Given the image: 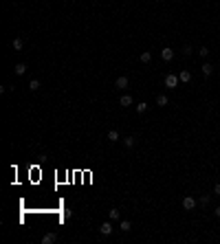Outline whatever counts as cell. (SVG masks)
Listing matches in <instances>:
<instances>
[{
	"instance_id": "6da1fadb",
	"label": "cell",
	"mask_w": 220,
	"mask_h": 244,
	"mask_svg": "<svg viewBox=\"0 0 220 244\" xmlns=\"http://www.w3.org/2000/svg\"><path fill=\"white\" fill-rule=\"evenodd\" d=\"M178 81H181V79H178L176 75H167V77H165V86H167V88H176Z\"/></svg>"
},
{
	"instance_id": "7a4b0ae2",
	"label": "cell",
	"mask_w": 220,
	"mask_h": 244,
	"mask_svg": "<svg viewBox=\"0 0 220 244\" xmlns=\"http://www.w3.org/2000/svg\"><path fill=\"white\" fill-rule=\"evenodd\" d=\"M183 207H185L187 211H191V209L196 207V200H194L191 196H185V198H183Z\"/></svg>"
},
{
	"instance_id": "3957f363",
	"label": "cell",
	"mask_w": 220,
	"mask_h": 244,
	"mask_svg": "<svg viewBox=\"0 0 220 244\" xmlns=\"http://www.w3.org/2000/svg\"><path fill=\"white\" fill-rule=\"evenodd\" d=\"M99 231H101V235H110V233H113V224H110V222H103V224L99 226Z\"/></svg>"
},
{
	"instance_id": "277c9868",
	"label": "cell",
	"mask_w": 220,
	"mask_h": 244,
	"mask_svg": "<svg viewBox=\"0 0 220 244\" xmlns=\"http://www.w3.org/2000/svg\"><path fill=\"white\" fill-rule=\"evenodd\" d=\"M161 57H163L165 62H170V60L174 57V53H172V49H163V51H161Z\"/></svg>"
},
{
	"instance_id": "5b68a950",
	"label": "cell",
	"mask_w": 220,
	"mask_h": 244,
	"mask_svg": "<svg viewBox=\"0 0 220 244\" xmlns=\"http://www.w3.org/2000/svg\"><path fill=\"white\" fill-rule=\"evenodd\" d=\"M115 86H117V88H128V77H117Z\"/></svg>"
},
{
	"instance_id": "8992f818",
	"label": "cell",
	"mask_w": 220,
	"mask_h": 244,
	"mask_svg": "<svg viewBox=\"0 0 220 244\" xmlns=\"http://www.w3.org/2000/svg\"><path fill=\"white\" fill-rule=\"evenodd\" d=\"M13 73H16V75H24V73H27V64H16Z\"/></svg>"
},
{
	"instance_id": "52a82bcc",
	"label": "cell",
	"mask_w": 220,
	"mask_h": 244,
	"mask_svg": "<svg viewBox=\"0 0 220 244\" xmlns=\"http://www.w3.org/2000/svg\"><path fill=\"white\" fill-rule=\"evenodd\" d=\"M200 70H202V75H205V77H209V75L213 73V66H211V64H202V68H200Z\"/></svg>"
},
{
	"instance_id": "ba28073f",
	"label": "cell",
	"mask_w": 220,
	"mask_h": 244,
	"mask_svg": "<svg viewBox=\"0 0 220 244\" xmlns=\"http://www.w3.org/2000/svg\"><path fill=\"white\" fill-rule=\"evenodd\" d=\"M119 103H121V106H132V97H130V95H123V97L119 99Z\"/></svg>"
},
{
	"instance_id": "9c48e42d",
	"label": "cell",
	"mask_w": 220,
	"mask_h": 244,
	"mask_svg": "<svg viewBox=\"0 0 220 244\" xmlns=\"http://www.w3.org/2000/svg\"><path fill=\"white\" fill-rule=\"evenodd\" d=\"M42 242H44V244H51V242H55V233H46V235L42 237Z\"/></svg>"
},
{
	"instance_id": "30bf717a",
	"label": "cell",
	"mask_w": 220,
	"mask_h": 244,
	"mask_svg": "<svg viewBox=\"0 0 220 244\" xmlns=\"http://www.w3.org/2000/svg\"><path fill=\"white\" fill-rule=\"evenodd\" d=\"M108 139H110V141H119V132H117V130H110V132H108Z\"/></svg>"
},
{
	"instance_id": "8fae6325",
	"label": "cell",
	"mask_w": 220,
	"mask_h": 244,
	"mask_svg": "<svg viewBox=\"0 0 220 244\" xmlns=\"http://www.w3.org/2000/svg\"><path fill=\"white\" fill-rule=\"evenodd\" d=\"M108 218H110V220H119V211H117V209H110V211H108Z\"/></svg>"
},
{
	"instance_id": "7c38bea8",
	"label": "cell",
	"mask_w": 220,
	"mask_h": 244,
	"mask_svg": "<svg viewBox=\"0 0 220 244\" xmlns=\"http://www.w3.org/2000/svg\"><path fill=\"white\" fill-rule=\"evenodd\" d=\"M150 60H152V53H148V51H145V53H141V62H143V64H148Z\"/></svg>"
},
{
	"instance_id": "4fadbf2b",
	"label": "cell",
	"mask_w": 220,
	"mask_h": 244,
	"mask_svg": "<svg viewBox=\"0 0 220 244\" xmlns=\"http://www.w3.org/2000/svg\"><path fill=\"white\" fill-rule=\"evenodd\" d=\"M178 79H181V81H189V79H191V75H189L187 70H183V73L178 75Z\"/></svg>"
},
{
	"instance_id": "5bb4252c",
	"label": "cell",
	"mask_w": 220,
	"mask_h": 244,
	"mask_svg": "<svg viewBox=\"0 0 220 244\" xmlns=\"http://www.w3.org/2000/svg\"><path fill=\"white\" fill-rule=\"evenodd\" d=\"M156 103H159V106H167V97H165V95H159V97H156Z\"/></svg>"
},
{
	"instance_id": "9a60e30c",
	"label": "cell",
	"mask_w": 220,
	"mask_h": 244,
	"mask_svg": "<svg viewBox=\"0 0 220 244\" xmlns=\"http://www.w3.org/2000/svg\"><path fill=\"white\" fill-rule=\"evenodd\" d=\"M123 145H126V148H132V145H134V137H126V139H123Z\"/></svg>"
},
{
	"instance_id": "2e32d148",
	"label": "cell",
	"mask_w": 220,
	"mask_h": 244,
	"mask_svg": "<svg viewBox=\"0 0 220 244\" xmlns=\"http://www.w3.org/2000/svg\"><path fill=\"white\" fill-rule=\"evenodd\" d=\"M29 88H31V90H38V88H40V81H38V79H31V81H29Z\"/></svg>"
},
{
	"instance_id": "e0dca14e",
	"label": "cell",
	"mask_w": 220,
	"mask_h": 244,
	"mask_svg": "<svg viewBox=\"0 0 220 244\" xmlns=\"http://www.w3.org/2000/svg\"><path fill=\"white\" fill-rule=\"evenodd\" d=\"M145 110H148V103H137V112L139 114H143Z\"/></svg>"
},
{
	"instance_id": "ac0fdd59",
	"label": "cell",
	"mask_w": 220,
	"mask_h": 244,
	"mask_svg": "<svg viewBox=\"0 0 220 244\" xmlns=\"http://www.w3.org/2000/svg\"><path fill=\"white\" fill-rule=\"evenodd\" d=\"M13 49H16V51H20V49H22V40H20V38H16V40H13Z\"/></svg>"
},
{
	"instance_id": "d6986e66",
	"label": "cell",
	"mask_w": 220,
	"mask_h": 244,
	"mask_svg": "<svg viewBox=\"0 0 220 244\" xmlns=\"http://www.w3.org/2000/svg\"><path fill=\"white\" fill-rule=\"evenodd\" d=\"M130 229H132V224H130L128 220H123V222H121V231H130Z\"/></svg>"
},
{
	"instance_id": "ffe728a7",
	"label": "cell",
	"mask_w": 220,
	"mask_h": 244,
	"mask_svg": "<svg viewBox=\"0 0 220 244\" xmlns=\"http://www.w3.org/2000/svg\"><path fill=\"white\" fill-rule=\"evenodd\" d=\"M198 202H200V205H209V196H200Z\"/></svg>"
},
{
	"instance_id": "44dd1931",
	"label": "cell",
	"mask_w": 220,
	"mask_h": 244,
	"mask_svg": "<svg viewBox=\"0 0 220 244\" xmlns=\"http://www.w3.org/2000/svg\"><path fill=\"white\" fill-rule=\"evenodd\" d=\"M207 53H209V51H207V46H202V49H200V53H198V55H202V57H207Z\"/></svg>"
},
{
	"instance_id": "7402d4cb",
	"label": "cell",
	"mask_w": 220,
	"mask_h": 244,
	"mask_svg": "<svg viewBox=\"0 0 220 244\" xmlns=\"http://www.w3.org/2000/svg\"><path fill=\"white\" fill-rule=\"evenodd\" d=\"M213 194H216V196H220V183H218V185L213 187Z\"/></svg>"
},
{
	"instance_id": "603a6c76",
	"label": "cell",
	"mask_w": 220,
	"mask_h": 244,
	"mask_svg": "<svg viewBox=\"0 0 220 244\" xmlns=\"http://www.w3.org/2000/svg\"><path fill=\"white\" fill-rule=\"evenodd\" d=\"M216 215H218V218H220V207H218V209H216Z\"/></svg>"
}]
</instances>
